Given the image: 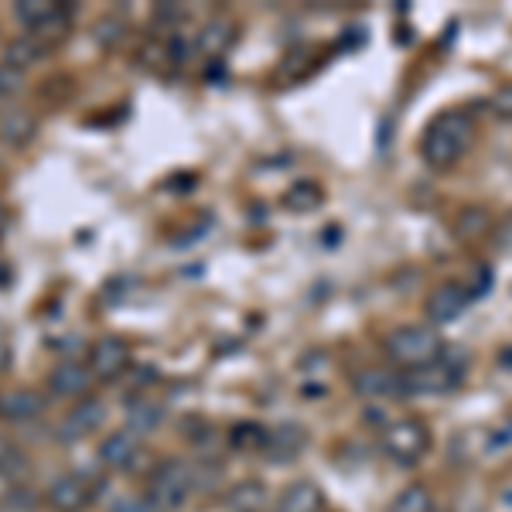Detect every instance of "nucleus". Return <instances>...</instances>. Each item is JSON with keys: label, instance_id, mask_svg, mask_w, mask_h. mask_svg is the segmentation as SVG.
<instances>
[{"label": "nucleus", "instance_id": "nucleus-10", "mask_svg": "<svg viewBox=\"0 0 512 512\" xmlns=\"http://www.w3.org/2000/svg\"><path fill=\"white\" fill-rule=\"evenodd\" d=\"M48 390L62 400H86L89 390H93V373L89 366H82L76 359H65L48 373Z\"/></svg>", "mask_w": 512, "mask_h": 512}, {"label": "nucleus", "instance_id": "nucleus-5", "mask_svg": "<svg viewBox=\"0 0 512 512\" xmlns=\"http://www.w3.org/2000/svg\"><path fill=\"white\" fill-rule=\"evenodd\" d=\"M192 492H195V468L178 458L161 461L151 472V482H147V502L161 512L181 509L192 499Z\"/></svg>", "mask_w": 512, "mask_h": 512}, {"label": "nucleus", "instance_id": "nucleus-4", "mask_svg": "<svg viewBox=\"0 0 512 512\" xmlns=\"http://www.w3.org/2000/svg\"><path fill=\"white\" fill-rule=\"evenodd\" d=\"M379 451L400 468H414L431 451V431L417 417H396L379 431Z\"/></svg>", "mask_w": 512, "mask_h": 512}, {"label": "nucleus", "instance_id": "nucleus-2", "mask_svg": "<svg viewBox=\"0 0 512 512\" xmlns=\"http://www.w3.org/2000/svg\"><path fill=\"white\" fill-rule=\"evenodd\" d=\"M383 349L393 366L410 373V369H420L427 362H434L437 355H444V338L434 325H403L386 335Z\"/></svg>", "mask_w": 512, "mask_h": 512}, {"label": "nucleus", "instance_id": "nucleus-16", "mask_svg": "<svg viewBox=\"0 0 512 512\" xmlns=\"http://www.w3.org/2000/svg\"><path fill=\"white\" fill-rule=\"evenodd\" d=\"M233 41H236V24L229 18H212L198 31V52L209 55V59H219V55H226L233 48Z\"/></svg>", "mask_w": 512, "mask_h": 512}, {"label": "nucleus", "instance_id": "nucleus-22", "mask_svg": "<svg viewBox=\"0 0 512 512\" xmlns=\"http://www.w3.org/2000/svg\"><path fill=\"white\" fill-rule=\"evenodd\" d=\"M304 451V431L301 427H280V431L270 434V441H267V454L270 458H277V461H287V458H294V454H301Z\"/></svg>", "mask_w": 512, "mask_h": 512}, {"label": "nucleus", "instance_id": "nucleus-31", "mask_svg": "<svg viewBox=\"0 0 512 512\" xmlns=\"http://www.w3.org/2000/svg\"><path fill=\"white\" fill-rule=\"evenodd\" d=\"M11 369V345L0 338V373H7Z\"/></svg>", "mask_w": 512, "mask_h": 512}, {"label": "nucleus", "instance_id": "nucleus-6", "mask_svg": "<svg viewBox=\"0 0 512 512\" xmlns=\"http://www.w3.org/2000/svg\"><path fill=\"white\" fill-rule=\"evenodd\" d=\"M130 369V345L117 335H103L89 349V373L99 383H113Z\"/></svg>", "mask_w": 512, "mask_h": 512}, {"label": "nucleus", "instance_id": "nucleus-17", "mask_svg": "<svg viewBox=\"0 0 512 512\" xmlns=\"http://www.w3.org/2000/svg\"><path fill=\"white\" fill-rule=\"evenodd\" d=\"M321 202H325V192H321L318 181H294L284 192V209L297 212V216H308V212L321 209Z\"/></svg>", "mask_w": 512, "mask_h": 512}, {"label": "nucleus", "instance_id": "nucleus-9", "mask_svg": "<svg viewBox=\"0 0 512 512\" xmlns=\"http://www.w3.org/2000/svg\"><path fill=\"white\" fill-rule=\"evenodd\" d=\"M103 420H106V407L99 400H93V396H86V400H79L76 407L62 417V424L55 427V437H59V444H76L82 437L96 434L99 427H103Z\"/></svg>", "mask_w": 512, "mask_h": 512}, {"label": "nucleus", "instance_id": "nucleus-7", "mask_svg": "<svg viewBox=\"0 0 512 512\" xmlns=\"http://www.w3.org/2000/svg\"><path fill=\"white\" fill-rule=\"evenodd\" d=\"M472 301H475V297L468 294L465 284H454V280H448V284L434 287V291L427 294V301H424L427 325H451V321H458L461 315H465Z\"/></svg>", "mask_w": 512, "mask_h": 512}, {"label": "nucleus", "instance_id": "nucleus-12", "mask_svg": "<svg viewBox=\"0 0 512 512\" xmlns=\"http://www.w3.org/2000/svg\"><path fill=\"white\" fill-rule=\"evenodd\" d=\"M45 403L48 400L38 390L21 386V390L0 396V420H7V424H31V420H38L45 414Z\"/></svg>", "mask_w": 512, "mask_h": 512}, {"label": "nucleus", "instance_id": "nucleus-24", "mask_svg": "<svg viewBox=\"0 0 512 512\" xmlns=\"http://www.w3.org/2000/svg\"><path fill=\"white\" fill-rule=\"evenodd\" d=\"M55 7L59 4H48V0H21V4H14V18H18L28 31H35L38 24H45L52 18Z\"/></svg>", "mask_w": 512, "mask_h": 512}, {"label": "nucleus", "instance_id": "nucleus-28", "mask_svg": "<svg viewBox=\"0 0 512 512\" xmlns=\"http://www.w3.org/2000/svg\"><path fill=\"white\" fill-rule=\"evenodd\" d=\"M489 110H492L499 120H512V82H509V86H499V89H495L492 99H489Z\"/></svg>", "mask_w": 512, "mask_h": 512}, {"label": "nucleus", "instance_id": "nucleus-34", "mask_svg": "<svg viewBox=\"0 0 512 512\" xmlns=\"http://www.w3.org/2000/svg\"><path fill=\"white\" fill-rule=\"evenodd\" d=\"M7 284H11V280H7V270L0 267V287H7Z\"/></svg>", "mask_w": 512, "mask_h": 512}, {"label": "nucleus", "instance_id": "nucleus-32", "mask_svg": "<svg viewBox=\"0 0 512 512\" xmlns=\"http://www.w3.org/2000/svg\"><path fill=\"white\" fill-rule=\"evenodd\" d=\"M4 229H7V212L0 209V236H4Z\"/></svg>", "mask_w": 512, "mask_h": 512}, {"label": "nucleus", "instance_id": "nucleus-13", "mask_svg": "<svg viewBox=\"0 0 512 512\" xmlns=\"http://www.w3.org/2000/svg\"><path fill=\"white\" fill-rule=\"evenodd\" d=\"M352 390L359 393L362 400H386V396L403 393V383H400V376L390 373V369L366 366L352 376Z\"/></svg>", "mask_w": 512, "mask_h": 512}, {"label": "nucleus", "instance_id": "nucleus-8", "mask_svg": "<svg viewBox=\"0 0 512 512\" xmlns=\"http://www.w3.org/2000/svg\"><path fill=\"white\" fill-rule=\"evenodd\" d=\"M96 454L110 472H137L147 458L144 444H140V437L134 431H117V434L103 437Z\"/></svg>", "mask_w": 512, "mask_h": 512}, {"label": "nucleus", "instance_id": "nucleus-20", "mask_svg": "<svg viewBox=\"0 0 512 512\" xmlns=\"http://www.w3.org/2000/svg\"><path fill=\"white\" fill-rule=\"evenodd\" d=\"M229 509L233 512H263V502H267V485L256 482V478H246V482L233 485L229 492Z\"/></svg>", "mask_w": 512, "mask_h": 512}, {"label": "nucleus", "instance_id": "nucleus-14", "mask_svg": "<svg viewBox=\"0 0 512 512\" xmlns=\"http://www.w3.org/2000/svg\"><path fill=\"white\" fill-rule=\"evenodd\" d=\"M321 509H325V492L311 478H297L277 499V512H321Z\"/></svg>", "mask_w": 512, "mask_h": 512}, {"label": "nucleus", "instance_id": "nucleus-15", "mask_svg": "<svg viewBox=\"0 0 512 512\" xmlns=\"http://www.w3.org/2000/svg\"><path fill=\"white\" fill-rule=\"evenodd\" d=\"M38 137V117L31 110H4L0 113V140L11 147H28Z\"/></svg>", "mask_w": 512, "mask_h": 512}, {"label": "nucleus", "instance_id": "nucleus-33", "mask_svg": "<svg viewBox=\"0 0 512 512\" xmlns=\"http://www.w3.org/2000/svg\"><path fill=\"white\" fill-rule=\"evenodd\" d=\"M502 366H509V369H512V352H502Z\"/></svg>", "mask_w": 512, "mask_h": 512}, {"label": "nucleus", "instance_id": "nucleus-27", "mask_svg": "<svg viewBox=\"0 0 512 512\" xmlns=\"http://www.w3.org/2000/svg\"><path fill=\"white\" fill-rule=\"evenodd\" d=\"M21 89H24V72L7 62H0V99L21 96Z\"/></svg>", "mask_w": 512, "mask_h": 512}, {"label": "nucleus", "instance_id": "nucleus-25", "mask_svg": "<svg viewBox=\"0 0 512 512\" xmlns=\"http://www.w3.org/2000/svg\"><path fill=\"white\" fill-rule=\"evenodd\" d=\"M267 441H270V434L256 424H239L233 431V448L239 451H256V448L267 451Z\"/></svg>", "mask_w": 512, "mask_h": 512}, {"label": "nucleus", "instance_id": "nucleus-26", "mask_svg": "<svg viewBox=\"0 0 512 512\" xmlns=\"http://www.w3.org/2000/svg\"><path fill=\"white\" fill-rule=\"evenodd\" d=\"M489 229V216H485L482 209H465L458 216V226H454V233H458L461 239H478Z\"/></svg>", "mask_w": 512, "mask_h": 512}, {"label": "nucleus", "instance_id": "nucleus-19", "mask_svg": "<svg viewBox=\"0 0 512 512\" xmlns=\"http://www.w3.org/2000/svg\"><path fill=\"white\" fill-rule=\"evenodd\" d=\"M161 417H164L161 403L151 400V396H130L127 400V424L134 431H154L161 424Z\"/></svg>", "mask_w": 512, "mask_h": 512}, {"label": "nucleus", "instance_id": "nucleus-11", "mask_svg": "<svg viewBox=\"0 0 512 512\" xmlns=\"http://www.w3.org/2000/svg\"><path fill=\"white\" fill-rule=\"evenodd\" d=\"M48 506L55 512H86L93 506V485L82 475H62L48 485Z\"/></svg>", "mask_w": 512, "mask_h": 512}, {"label": "nucleus", "instance_id": "nucleus-18", "mask_svg": "<svg viewBox=\"0 0 512 512\" xmlns=\"http://www.w3.org/2000/svg\"><path fill=\"white\" fill-rule=\"evenodd\" d=\"M45 52H48V45H41L35 35H21V38H14V41H7L4 62L24 72V69H31V65H38L41 59H45Z\"/></svg>", "mask_w": 512, "mask_h": 512}, {"label": "nucleus", "instance_id": "nucleus-30", "mask_svg": "<svg viewBox=\"0 0 512 512\" xmlns=\"http://www.w3.org/2000/svg\"><path fill=\"white\" fill-rule=\"evenodd\" d=\"M96 38L103 41V45H117V41L123 38V31H120V24H117V21L106 18V21H99V24H96Z\"/></svg>", "mask_w": 512, "mask_h": 512}, {"label": "nucleus", "instance_id": "nucleus-21", "mask_svg": "<svg viewBox=\"0 0 512 512\" xmlns=\"http://www.w3.org/2000/svg\"><path fill=\"white\" fill-rule=\"evenodd\" d=\"M386 512H434V495L427 485H407V489H400L393 495V502H390V509Z\"/></svg>", "mask_w": 512, "mask_h": 512}, {"label": "nucleus", "instance_id": "nucleus-3", "mask_svg": "<svg viewBox=\"0 0 512 512\" xmlns=\"http://www.w3.org/2000/svg\"><path fill=\"white\" fill-rule=\"evenodd\" d=\"M465 373H468V359L465 355H451L444 349V355H437L434 362L420 369H410V373H400V383H403V393L410 396H441V393H451L465 383Z\"/></svg>", "mask_w": 512, "mask_h": 512}, {"label": "nucleus", "instance_id": "nucleus-1", "mask_svg": "<svg viewBox=\"0 0 512 512\" xmlns=\"http://www.w3.org/2000/svg\"><path fill=\"white\" fill-rule=\"evenodd\" d=\"M475 140V120L465 110H441L420 134V158L427 168L448 171L468 154Z\"/></svg>", "mask_w": 512, "mask_h": 512}, {"label": "nucleus", "instance_id": "nucleus-23", "mask_svg": "<svg viewBox=\"0 0 512 512\" xmlns=\"http://www.w3.org/2000/svg\"><path fill=\"white\" fill-rule=\"evenodd\" d=\"M69 28H72V14H69V7L65 4H59L55 7V14L52 18H48L45 24H38L35 31H31V35H35L41 45H59V41H65V35H69Z\"/></svg>", "mask_w": 512, "mask_h": 512}, {"label": "nucleus", "instance_id": "nucleus-29", "mask_svg": "<svg viewBox=\"0 0 512 512\" xmlns=\"http://www.w3.org/2000/svg\"><path fill=\"white\" fill-rule=\"evenodd\" d=\"M110 512H158V509H154L144 495H120L110 506Z\"/></svg>", "mask_w": 512, "mask_h": 512}]
</instances>
